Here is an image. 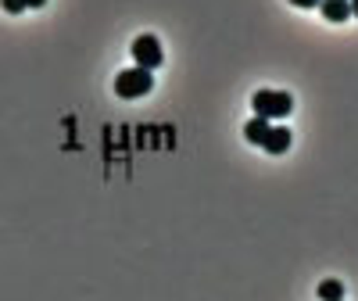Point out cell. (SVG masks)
Wrapping results in <instances>:
<instances>
[{
	"instance_id": "2",
	"label": "cell",
	"mask_w": 358,
	"mask_h": 301,
	"mask_svg": "<svg viewBox=\"0 0 358 301\" xmlns=\"http://www.w3.org/2000/svg\"><path fill=\"white\" fill-rule=\"evenodd\" d=\"M151 86H155V76L147 72V69H140V65H133V69H126V72L115 76V94L126 97V101L147 97V94H151Z\"/></svg>"
},
{
	"instance_id": "9",
	"label": "cell",
	"mask_w": 358,
	"mask_h": 301,
	"mask_svg": "<svg viewBox=\"0 0 358 301\" xmlns=\"http://www.w3.org/2000/svg\"><path fill=\"white\" fill-rule=\"evenodd\" d=\"M290 4H294V8H319L322 0H290Z\"/></svg>"
},
{
	"instance_id": "4",
	"label": "cell",
	"mask_w": 358,
	"mask_h": 301,
	"mask_svg": "<svg viewBox=\"0 0 358 301\" xmlns=\"http://www.w3.org/2000/svg\"><path fill=\"white\" fill-rule=\"evenodd\" d=\"M290 130L287 126H268V133H265V140H262V147L268 150V155H287L290 150Z\"/></svg>"
},
{
	"instance_id": "8",
	"label": "cell",
	"mask_w": 358,
	"mask_h": 301,
	"mask_svg": "<svg viewBox=\"0 0 358 301\" xmlns=\"http://www.w3.org/2000/svg\"><path fill=\"white\" fill-rule=\"evenodd\" d=\"M0 4H4V11H8V15H18V11H25V8H29L25 0H0Z\"/></svg>"
},
{
	"instance_id": "7",
	"label": "cell",
	"mask_w": 358,
	"mask_h": 301,
	"mask_svg": "<svg viewBox=\"0 0 358 301\" xmlns=\"http://www.w3.org/2000/svg\"><path fill=\"white\" fill-rule=\"evenodd\" d=\"M319 298L322 301H344V284L341 280H322L319 284Z\"/></svg>"
},
{
	"instance_id": "11",
	"label": "cell",
	"mask_w": 358,
	"mask_h": 301,
	"mask_svg": "<svg viewBox=\"0 0 358 301\" xmlns=\"http://www.w3.org/2000/svg\"><path fill=\"white\" fill-rule=\"evenodd\" d=\"M348 4H351V18H358V0H348Z\"/></svg>"
},
{
	"instance_id": "6",
	"label": "cell",
	"mask_w": 358,
	"mask_h": 301,
	"mask_svg": "<svg viewBox=\"0 0 358 301\" xmlns=\"http://www.w3.org/2000/svg\"><path fill=\"white\" fill-rule=\"evenodd\" d=\"M265 133H268V118H248V122H244V140L248 144H258L262 147V140H265Z\"/></svg>"
},
{
	"instance_id": "1",
	"label": "cell",
	"mask_w": 358,
	"mask_h": 301,
	"mask_svg": "<svg viewBox=\"0 0 358 301\" xmlns=\"http://www.w3.org/2000/svg\"><path fill=\"white\" fill-rule=\"evenodd\" d=\"M251 108L258 118H287L294 111V97L287 94V90H258V94L251 97Z\"/></svg>"
},
{
	"instance_id": "10",
	"label": "cell",
	"mask_w": 358,
	"mask_h": 301,
	"mask_svg": "<svg viewBox=\"0 0 358 301\" xmlns=\"http://www.w3.org/2000/svg\"><path fill=\"white\" fill-rule=\"evenodd\" d=\"M25 4H29V8H43V4H47V0H25Z\"/></svg>"
},
{
	"instance_id": "5",
	"label": "cell",
	"mask_w": 358,
	"mask_h": 301,
	"mask_svg": "<svg viewBox=\"0 0 358 301\" xmlns=\"http://www.w3.org/2000/svg\"><path fill=\"white\" fill-rule=\"evenodd\" d=\"M319 11H322L326 22H334V25H341V22L351 18V4H348V0H322Z\"/></svg>"
},
{
	"instance_id": "3",
	"label": "cell",
	"mask_w": 358,
	"mask_h": 301,
	"mask_svg": "<svg viewBox=\"0 0 358 301\" xmlns=\"http://www.w3.org/2000/svg\"><path fill=\"white\" fill-rule=\"evenodd\" d=\"M129 50H133V62H136L140 69H147V72H155V69L165 62V54H162V40H158V36H151V33L136 36Z\"/></svg>"
}]
</instances>
